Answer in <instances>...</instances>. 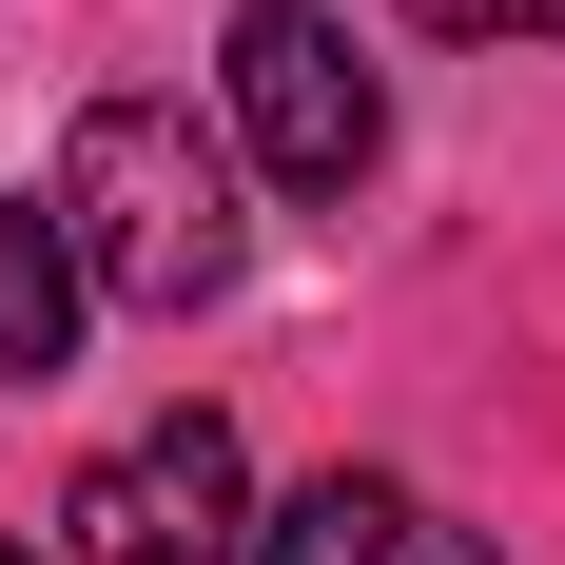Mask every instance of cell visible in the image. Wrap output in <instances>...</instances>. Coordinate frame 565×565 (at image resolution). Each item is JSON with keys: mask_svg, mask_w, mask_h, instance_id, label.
<instances>
[{"mask_svg": "<svg viewBox=\"0 0 565 565\" xmlns=\"http://www.w3.org/2000/svg\"><path fill=\"white\" fill-rule=\"evenodd\" d=\"M409 20H449V40H565V0H409Z\"/></svg>", "mask_w": 565, "mask_h": 565, "instance_id": "cell-6", "label": "cell"}, {"mask_svg": "<svg viewBox=\"0 0 565 565\" xmlns=\"http://www.w3.org/2000/svg\"><path fill=\"white\" fill-rule=\"evenodd\" d=\"M58 351H78V254L58 215H0V391H40Z\"/></svg>", "mask_w": 565, "mask_h": 565, "instance_id": "cell-4", "label": "cell"}, {"mask_svg": "<svg viewBox=\"0 0 565 565\" xmlns=\"http://www.w3.org/2000/svg\"><path fill=\"white\" fill-rule=\"evenodd\" d=\"M78 565H234L254 546V449H234L215 409H157V429H117L78 468Z\"/></svg>", "mask_w": 565, "mask_h": 565, "instance_id": "cell-2", "label": "cell"}, {"mask_svg": "<svg viewBox=\"0 0 565 565\" xmlns=\"http://www.w3.org/2000/svg\"><path fill=\"white\" fill-rule=\"evenodd\" d=\"M254 565H409V488L332 468V488H292V508L254 526Z\"/></svg>", "mask_w": 565, "mask_h": 565, "instance_id": "cell-5", "label": "cell"}, {"mask_svg": "<svg viewBox=\"0 0 565 565\" xmlns=\"http://www.w3.org/2000/svg\"><path fill=\"white\" fill-rule=\"evenodd\" d=\"M0 565H40V546H0Z\"/></svg>", "mask_w": 565, "mask_h": 565, "instance_id": "cell-7", "label": "cell"}, {"mask_svg": "<svg viewBox=\"0 0 565 565\" xmlns=\"http://www.w3.org/2000/svg\"><path fill=\"white\" fill-rule=\"evenodd\" d=\"M58 254H78V292H117V312H215L254 234H234V175H215V137L175 98H98L58 137Z\"/></svg>", "mask_w": 565, "mask_h": 565, "instance_id": "cell-1", "label": "cell"}, {"mask_svg": "<svg viewBox=\"0 0 565 565\" xmlns=\"http://www.w3.org/2000/svg\"><path fill=\"white\" fill-rule=\"evenodd\" d=\"M234 117H254V157L292 195H351L391 157V98H371V58H351L332 0H234Z\"/></svg>", "mask_w": 565, "mask_h": 565, "instance_id": "cell-3", "label": "cell"}]
</instances>
